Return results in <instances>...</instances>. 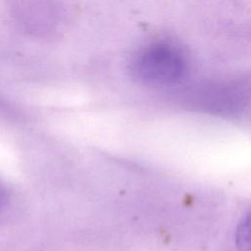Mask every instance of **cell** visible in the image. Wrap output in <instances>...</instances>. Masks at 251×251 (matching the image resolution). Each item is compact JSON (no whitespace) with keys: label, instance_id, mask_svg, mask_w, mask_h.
I'll use <instances>...</instances> for the list:
<instances>
[{"label":"cell","instance_id":"7a4b0ae2","mask_svg":"<svg viewBox=\"0 0 251 251\" xmlns=\"http://www.w3.org/2000/svg\"><path fill=\"white\" fill-rule=\"evenodd\" d=\"M235 243L240 251H251V211L238 223L235 231Z\"/></svg>","mask_w":251,"mask_h":251},{"label":"cell","instance_id":"3957f363","mask_svg":"<svg viewBox=\"0 0 251 251\" xmlns=\"http://www.w3.org/2000/svg\"><path fill=\"white\" fill-rule=\"evenodd\" d=\"M9 200V192L7 187L0 181V214L7 206Z\"/></svg>","mask_w":251,"mask_h":251},{"label":"cell","instance_id":"6da1fadb","mask_svg":"<svg viewBox=\"0 0 251 251\" xmlns=\"http://www.w3.org/2000/svg\"><path fill=\"white\" fill-rule=\"evenodd\" d=\"M130 70L143 82L174 84L185 77L188 61L184 51L176 43L156 40L139 49Z\"/></svg>","mask_w":251,"mask_h":251}]
</instances>
